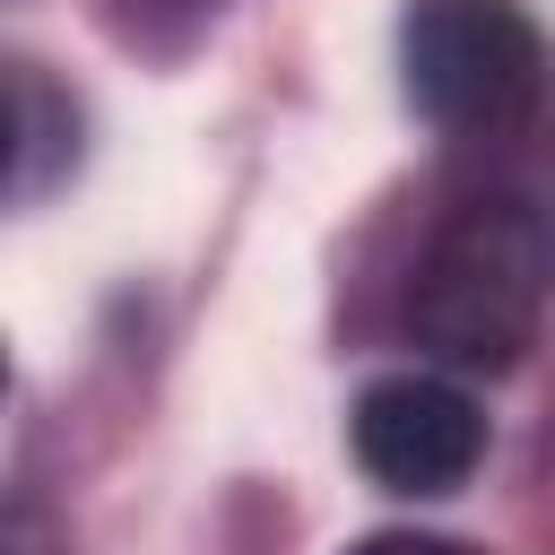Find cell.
<instances>
[{"label": "cell", "instance_id": "cell-1", "mask_svg": "<svg viewBox=\"0 0 555 555\" xmlns=\"http://www.w3.org/2000/svg\"><path fill=\"white\" fill-rule=\"evenodd\" d=\"M555 304V217L529 182L460 191L416 269H408V330L425 356L460 373H503Z\"/></svg>", "mask_w": 555, "mask_h": 555}, {"label": "cell", "instance_id": "cell-4", "mask_svg": "<svg viewBox=\"0 0 555 555\" xmlns=\"http://www.w3.org/2000/svg\"><path fill=\"white\" fill-rule=\"evenodd\" d=\"M52 147H61V139H52V87L35 78V61H17V173H9V182H17V199H35V191H43Z\"/></svg>", "mask_w": 555, "mask_h": 555}, {"label": "cell", "instance_id": "cell-3", "mask_svg": "<svg viewBox=\"0 0 555 555\" xmlns=\"http://www.w3.org/2000/svg\"><path fill=\"white\" fill-rule=\"evenodd\" d=\"M347 442H356L364 477L390 494H460L486 460V416L442 373H390L356 399Z\"/></svg>", "mask_w": 555, "mask_h": 555}, {"label": "cell", "instance_id": "cell-2", "mask_svg": "<svg viewBox=\"0 0 555 555\" xmlns=\"http://www.w3.org/2000/svg\"><path fill=\"white\" fill-rule=\"evenodd\" d=\"M408 104L468 147H503L546 113V35L520 0H408L399 26Z\"/></svg>", "mask_w": 555, "mask_h": 555}, {"label": "cell", "instance_id": "cell-5", "mask_svg": "<svg viewBox=\"0 0 555 555\" xmlns=\"http://www.w3.org/2000/svg\"><path fill=\"white\" fill-rule=\"evenodd\" d=\"M356 555H477V546H460V538H425V529H390V538H364Z\"/></svg>", "mask_w": 555, "mask_h": 555}]
</instances>
